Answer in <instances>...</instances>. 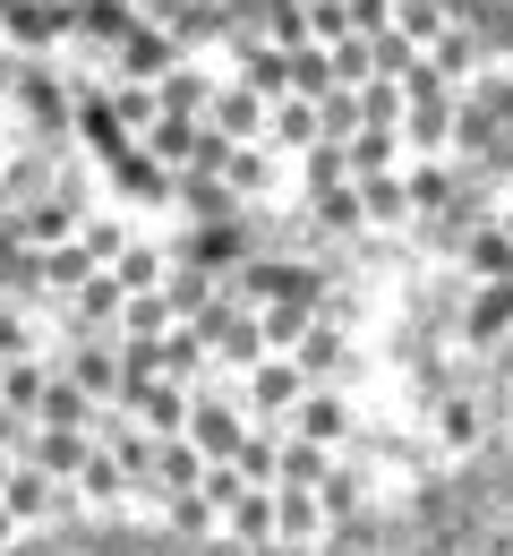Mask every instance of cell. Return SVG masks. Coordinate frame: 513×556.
<instances>
[{
  "mask_svg": "<svg viewBox=\"0 0 513 556\" xmlns=\"http://www.w3.org/2000/svg\"><path fill=\"white\" fill-rule=\"evenodd\" d=\"M334 480V377L274 282L120 223L0 231V540L299 531Z\"/></svg>",
  "mask_w": 513,
  "mask_h": 556,
  "instance_id": "6da1fadb",
  "label": "cell"
}]
</instances>
